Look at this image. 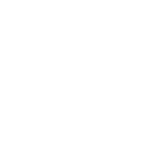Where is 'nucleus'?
Wrapping results in <instances>:
<instances>
[]
</instances>
